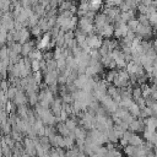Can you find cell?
Here are the masks:
<instances>
[{
	"label": "cell",
	"mask_w": 157,
	"mask_h": 157,
	"mask_svg": "<svg viewBox=\"0 0 157 157\" xmlns=\"http://www.w3.org/2000/svg\"><path fill=\"white\" fill-rule=\"evenodd\" d=\"M144 140H142V137H140L137 134H132V136H131V139L129 140V145H131V146H135V147H140V146H142L144 145Z\"/></svg>",
	"instance_id": "obj_1"
},
{
	"label": "cell",
	"mask_w": 157,
	"mask_h": 157,
	"mask_svg": "<svg viewBox=\"0 0 157 157\" xmlns=\"http://www.w3.org/2000/svg\"><path fill=\"white\" fill-rule=\"evenodd\" d=\"M13 102H15V104H17L18 107H21V105H23V104L27 102V98H26V96L23 94V92L18 91V92L16 93L15 98H13Z\"/></svg>",
	"instance_id": "obj_2"
},
{
	"label": "cell",
	"mask_w": 157,
	"mask_h": 157,
	"mask_svg": "<svg viewBox=\"0 0 157 157\" xmlns=\"http://www.w3.org/2000/svg\"><path fill=\"white\" fill-rule=\"evenodd\" d=\"M102 6V1H91L90 2V10L92 12H96L98 9H101Z\"/></svg>",
	"instance_id": "obj_3"
},
{
	"label": "cell",
	"mask_w": 157,
	"mask_h": 157,
	"mask_svg": "<svg viewBox=\"0 0 157 157\" xmlns=\"http://www.w3.org/2000/svg\"><path fill=\"white\" fill-rule=\"evenodd\" d=\"M40 32H43V31H42V28H40L39 26H34V27H32V29H31V33H32L33 36H39Z\"/></svg>",
	"instance_id": "obj_4"
},
{
	"label": "cell",
	"mask_w": 157,
	"mask_h": 157,
	"mask_svg": "<svg viewBox=\"0 0 157 157\" xmlns=\"http://www.w3.org/2000/svg\"><path fill=\"white\" fill-rule=\"evenodd\" d=\"M13 103H11L10 101L6 103V112H9V113H11V112H13Z\"/></svg>",
	"instance_id": "obj_5"
}]
</instances>
